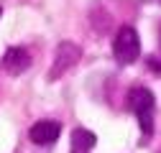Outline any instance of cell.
Instances as JSON below:
<instances>
[{
	"mask_svg": "<svg viewBox=\"0 0 161 153\" xmlns=\"http://www.w3.org/2000/svg\"><path fill=\"white\" fill-rule=\"evenodd\" d=\"M113 56L118 64H133L138 56H141V38L138 31L133 26H120L115 33V41H113Z\"/></svg>",
	"mask_w": 161,
	"mask_h": 153,
	"instance_id": "2",
	"label": "cell"
},
{
	"mask_svg": "<svg viewBox=\"0 0 161 153\" xmlns=\"http://www.w3.org/2000/svg\"><path fill=\"white\" fill-rule=\"evenodd\" d=\"M158 46H161V28H158Z\"/></svg>",
	"mask_w": 161,
	"mask_h": 153,
	"instance_id": "8",
	"label": "cell"
},
{
	"mask_svg": "<svg viewBox=\"0 0 161 153\" xmlns=\"http://www.w3.org/2000/svg\"><path fill=\"white\" fill-rule=\"evenodd\" d=\"M28 66H31V54H28L26 49H21V46H10V49L3 54V69H5L8 74L18 76V74H23Z\"/></svg>",
	"mask_w": 161,
	"mask_h": 153,
	"instance_id": "5",
	"label": "cell"
},
{
	"mask_svg": "<svg viewBox=\"0 0 161 153\" xmlns=\"http://www.w3.org/2000/svg\"><path fill=\"white\" fill-rule=\"evenodd\" d=\"M128 102H130V110L136 112V118L141 123L143 135H151L153 133V107H156L153 92L146 89V87H133L130 94H128Z\"/></svg>",
	"mask_w": 161,
	"mask_h": 153,
	"instance_id": "1",
	"label": "cell"
},
{
	"mask_svg": "<svg viewBox=\"0 0 161 153\" xmlns=\"http://www.w3.org/2000/svg\"><path fill=\"white\" fill-rule=\"evenodd\" d=\"M0 13H3V10H0Z\"/></svg>",
	"mask_w": 161,
	"mask_h": 153,
	"instance_id": "9",
	"label": "cell"
},
{
	"mask_svg": "<svg viewBox=\"0 0 161 153\" xmlns=\"http://www.w3.org/2000/svg\"><path fill=\"white\" fill-rule=\"evenodd\" d=\"M95 143H97V135L92 130L77 128V130H72V150L69 153H92Z\"/></svg>",
	"mask_w": 161,
	"mask_h": 153,
	"instance_id": "6",
	"label": "cell"
},
{
	"mask_svg": "<svg viewBox=\"0 0 161 153\" xmlns=\"http://www.w3.org/2000/svg\"><path fill=\"white\" fill-rule=\"evenodd\" d=\"M79 59H82V49L77 44H72V41H62L59 49H56V59H54V64L49 69V82H56L59 76H64Z\"/></svg>",
	"mask_w": 161,
	"mask_h": 153,
	"instance_id": "3",
	"label": "cell"
},
{
	"mask_svg": "<svg viewBox=\"0 0 161 153\" xmlns=\"http://www.w3.org/2000/svg\"><path fill=\"white\" fill-rule=\"evenodd\" d=\"M148 69H151V71H156V74H161V61L151 56V59H148Z\"/></svg>",
	"mask_w": 161,
	"mask_h": 153,
	"instance_id": "7",
	"label": "cell"
},
{
	"mask_svg": "<svg viewBox=\"0 0 161 153\" xmlns=\"http://www.w3.org/2000/svg\"><path fill=\"white\" fill-rule=\"evenodd\" d=\"M59 133H62V125H59L56 120H38V123L31 125L28 138L36 145H51V143H56Z\"/></svg>",
	"mask_w": 161,
	"mask_h": 153,
	"instance_id": "4",
	"label": "cell"
}]
</instances>
